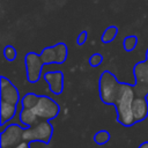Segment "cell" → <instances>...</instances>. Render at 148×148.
<instances>
[{
    "instance_id": "obj_1",
    "label": "cell",
    "mask_w": 148,
    "mask_h": 148,
    "mask_svg": "<svg viewBox=\"0 0 148 148\" xmlns=\"http://www.w3.org/2000/svg\"><path fill=\"white\" fill-rule=\"evenodd\" d=\"M135 97L133 86L128 83H121L118 97L116 103L113 104L117 110V120L123 126L130 127L135 124L133 112H132V103Z\"/></svg>"
},
{
    "instance_id": "obj_2",
    "label": "cell",
    "mask_w": 148,
    "mask_h": 148,
    "mask_svg": "<svg viewBox=\"0 0 148 148\" xmlns=\"http://www.w3.org/2000/svg\"><path fill=\"white\" fill-rule=\"evenodd\" d=\"M120 82L117 80L114 74L109 71H104L99 76L98 89L99 97L105 104H114L120 90Z\"/></svg>"
},
{
    "instance_id": "obj_3",
    "label": "cell",
    "mask_w": 148,
    "mask_h": 148,
    "mask_svg": "<svg viewBox=\"0 0 148 148\" xmlns=\"http://www.w3.org/2000/svg\"><path fill=\"white\" fill-rule=\"evenodd\" d=\"M53 134V126L49 120L40 119L36 124L28 126L23 132V140L28 142L39 141L43 143H49Z\"/></svg>"
},
{
    "instance_id": "obj_4",
    "label": "cell",
    "mask_w": 148,
    "mask_h": 148,
    "mask_svg": "<svg viewBox=\"0 0 148 148\" xmlns=\"http://www.w3.org/2000/svg\"><path fill=\"white\" fill-rule=\"evenodd\" d=\"M133 74L135 83L133 86L135 96L148 95V50L146 52V59L141 62L135 64L133 67Z\"/></svg>"
},
{
    "instance_id": "obj_5",
    "label": "cell",
    "mask_w": 148,
    "mask_h": 148,
    "mask_svg": "<svg viewBox=\"0 0 148 148\" xmlns=\"http://www.w3.org/2000/svg\"><path fill=\"white\" fill-rule=\"evenodd\" d=\"M32 111L35 112L38 119L51 120L59 114L60 108H59V104L54 102L52 98H50L49 96L40 95L37 104L32 108Z\"/></svg>"
},
{
    "instance_id": "obj_6",
    "label": "cell",
    "mask_w": 148,
    "mask_h": 148,
    "mask_svg": "<svg viewBox=\"0 0 148 148\" xmlns=\"http://www.w3.org/2000/svg\"><path fill=\"white\" fill-rule=\"evenodd\" d=\"M24 128L17 124H10L0 134V147L1 148H14L23 141Z\"/></svg>"
},
{
    "instance_id": "obj_7",
    "label": "cell",
    "mask_w": 148,
    "mask_h": 148,
    "mask_svg": "<svg viewBox=\"0 0 148 148\" xmlns=\"http://www.w3.org/2000/svg\"><path fill=\"white\" fill-rule=\"evenodd\" d=\"M67 45L65 43H58L53 46L43 49L40 58L44 64H62L67 59Z\"/></svg>"
},
{
    "instance_id": "obj_8",
    "label": "cell",
    "mask_w": 148,
    "mask_h": 148,
    "mask_svg": "<svg viewBox=\"0 0 148 148\" xmlns=\"http://www.w3.org/2000/svg\"><path fill=\"white\" fill-rule=\"evenodd\" d=\"M24 64L27 69V79L29 82L35 83L40 79L42 69H43V60L40 58V54H37L35 52H29L24 57Z\"/></svg>"
},
{
    "instance_id": "obj_9",
    "label": "cell",
    "mask_w": 148,
    "mask_h": 148,
    "mask_svg": "<svg viewBox=\"0 0 148 148\" xmlns=\"http://www.w3.org/2000/svg\"><path fill=\"white\" fill-rule=\"evenodd\" d=\"M0 98L3 102L13 103L16 104L18 103L20 99V94L16 87L12 83L9 79L6 76H1V84H0Z\"/></svg>"
},
{
    "instance_id": "obj_10",
    "label": "cell",
    "mask_w": 148,
    "mask_h": 148,
    "mask_svg": "<svg viewBox=\"0 0 148 148\" xmlns=\"http://www.w3.org/2000/svg\"><path fill=\"white\" fill-rule=\"evenodd\" d=\"M44 80L49 83L51 91L54 95H60L64 89V74L60 71L46 72L43 74Z\"/></svg>"
},
{
    "instance_id": "obj_11",
    "label": "cell",
    "mask_w": 148,
    "mask_h": 148,
    "mask_svg": "<svg viewBox=\"0 0 148 148\" xmlns=\"http://www.w3.org/2000/svg\"><path fill=\"white\" fill-rule=\"evenodd\" d=\"M132 112L135 123H140L148 116V102L146 96H135L132 103Z\"/></svg>"
},
{
    "instance_id": "obj_12",
    "label": "cell",
    "mask_w": 148,
    "mask_h": 148,
    "mask_svg": "<svg viewBox=\"0 0 148 148\" xmlns=\"http://www.w3.org/2000/svg\"><path fill=\"white\" fill-rule=\"evenodd\" d=\"M16 112V104L8 103L1 101L0 103V119H1V126H3L5 123L9 121Z\"/></svg>"
},
{
    "instance_id": "obj_13",
    "label": "cell",
    "mask_w": 148,
    "mask_h": 148,
    "mask_svg": "<svg viewBox=\"0 0 148 148\" xmlns=\"http://www.w3.org/2000/svg\"><path fill=\"white\" fill-rule=\"evenodd\" d=\"M20 119L25 126H31V125L36 124L38 120H40L37 118V116L35 114L32 109H25V108H22V111L20 113Z\"/></svg>"
},
{
    "instance_id": "obj_14",
    "label": "cell",
    "mask_w": 148,
    "mask_h": 148,
    "mask_svg": "<svg viewBox=\"0 0 148 148\" xmlns=\"http://www.w3.org/2000/svg\"><path fill=\"white\" fill-rule=\"evenodd\" d=\"M38 98L39 96L36 95V94H27L22 97L21 99V103H22V108H25V109H32L37 102H38Z\"/></svg>"
},
{
    "instance_id": "obj_15",
    "label": "cell",
    "mask_w": 148,
    "mask_h": 148,
    "mask_svg": "<svg viewBox=\"0 0 148 148\" xmlns=\"http://www.w3.org/2000/svg\"><path fill=\"white\" fill-rule=\"evenodd\" d=\"M117 34H118V28H117V27H114V25L108 27V28L104 30V32H103L101 39H102L103 43H110V42H112V40L116 38Z\"/></svg>"
},
{
    "instance_id": "obj_16",
    "label": "cell",
    "mask_w": 148,
    "mask_h": 148,
    "mask_svg": "<svg viewBox=\"0 0 148 148\" xmlns=\"http://www.w3.org/2000/svg\"><path fill=\"white\" fill-rule=\"evenodd\" d=\"M136 44H138V37H136V36H133V35L125 37V39H124V42H123L124 49H125V51H127V52L133 51V50L135 49Z\"/></svg>"
},
{
    "instance_id": "obj_17",
    "label": "cell",
    "mask_w": 148,
    "mask_h": 148,
    "mask_svg": "<svg viewBox=\"0 0 148 148\" xmlns=\"http://www.w3.org/2000/svg\"><path fill=\"white\" fill-rule=\"evenodd\" d=\"M110 140V133L108 131H99L94 135V141L97 145H104Z\"/></svg>"
},
{
    "instance_id": "obj_18",
    "label": "cell",
    "mask_w": 148,
    "mask_h": 148,
    "mask_svg": "<svg viewBox=\"0 0 148 148\" xmlns=\"http://www.w3.org/2000/svg\"><path fill=\"white\" fill-rule=\"evenodd\" d=\"M3 56L8 61H13L16 58V50L12 45H7L3 49Z\"/></svg>"
},
{
    "instance_id": "obj_19",
    "label": "cell",
    "mask_w": 148,
    "mask_h": 148,
    "mask_svg": "<svg viewBox=\"0 0 148 148\" xmlns=\"http://www.w3.org/2000/svg\"><path fill=\"white\" fill-rule=\"evenodd\" d=\"M102 61H103V57H102V54H99V53H94V54L89 58V65H90L91 67H97V66H99Z\"/></svg>"
},
{
    "instance_id": "obj_20",
    "label": "cell",
    "mask_w": 148,
    "mask_h": 148,
    "mask_svg": "<svg viewBox=\"0 0 148 148\" xmlns=\"http://www.w3.org/2000/svg\"><path fill=\"white\" fill-rule=\"evenodd\" d=\"M87 37H88V34H87V31H81L80 32V35H79V37H77V39H76V43L79 44V45H83L84 43H86V40H87Z\"/></svg>"
},
{
    "instance_id": "obj_21",
    "label": "cell",
    "mask_w": 148,
    "mask_h": 148,
    "mask_svg": "<svg viewBox=\"0 0 148 148\" xmlns=\"http://www.w3.org/2000/svg\"><path fill=\"white\" fill-rule=\"evenodd\" d=\"M30 142H28V141H25V140H23L20 145H17V146H15L14 148H30V145H29Z\"/></svg>"
},
{
    "instance_id": "obj_22",
    "label": "cell",
    "mask_w": 148,
    "mask_h": 148,
    "mask_svg": "<svg viewBox=\"0 0 148 148\" xmlns=\"http://www.w3.org/2000/svg\"><path fill=\"white\" fill-rule=\"evenodd\" d=\"M139 148H148V141H146V142H142V143L139 146Z\"/></svg>"
}]
</instances>
